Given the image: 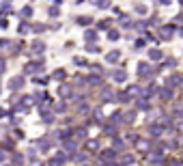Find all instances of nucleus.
I'll return each mask as SVG.
<instances>
[{
	"label": "nucleus",
	"instance_id": "1",
	"mask_svg": "<svg viewBox=\"0 0 183 166\" xmlns=\"http://www.w3.org/2000/svg\"><path fill=\"white\" fill-rule=\"evenodd\" d=\"M175 30H177V26H175V24L157 26V33H159V39H162V41H170V39H172V35H175Z\"/></svg>",
	"mask_w": 183,
	"mask_h": 166
},
{
	"label": "nucleus",
	"instance_id": "2",
	"mask_svg": "<svg viewBox=\"0 0 183 166\" xmlns=\"http://www.w3.org/2000/svg\"><path fill=\"white\" fill-rule=\"evenodd\" d=\"M136 71H138V76H140V78H146V80L153 76V69H151V65H149V63H138Z\"/></svg>",
	"mask_w": 183,
	"mask_h": 166
},
{
	"label": "nucleus",
	"instance_id": "3",
	"mask_svg": "<svg viewBox=\"0 0 183 166\" xmlns=\"http://www.w3.org/2000/svg\"><path fill=\"white\" fill-rule=\"evenodd\" d=\"M157 95H159V99H162V101H170L175 93H172V88H170V86H164V88H159V93H157Z\"/></svg>",
	"mask_w": 183,
	"mask_h": 166
},
{
	"label": "nucleus",
	"instance_id": "4",
	"mask_svg": "<svg viewBox=\"0 0 183 166\" xmlns=\"http://www.w3.org/2000/svg\"><path fill=\"white\" fill-rule=\"evenodd\" d=\"M179 84H183V76L181 74H172V76L168 78V84H166V86L172 88V86H179Z\"/></svg>",
	"mask_w": 183,
	"mask_h": 166
},
{
	"label": "nucleus",
	"instance_id": "5",
	"mask_svg": "<svg viewBox=\"0 0 183 166\" xmlns=\"http://www.w3.org/2000/svg\"><path fill=\"white\" fill-rule=\"evenodd\" d=\"M136 108L142 110V112H146V110H151V101L144 99V97H140V99H136Z\"/></svg>",
	"mask_w": 183,
	"mask_h": 166
},
{
	"label": "nucleus",
	"instance_id": "6",
	"mask_svg": "<svg viewBox=\"0 0 183 166\" xmlns=\"http://www.w3.org/2000/svg\"><path fill=\"white\" fill-rule=\"evenodd\" d=\"M149 134L157 138V136H162V134H164V127H162L159 123H151V125H149Z\"/></svg>",
	"mask_w": 183,
	"mask_h": 166
},
{
	"label": "nucleus",
	"instance_id": "7",
	"mask_svg": "<svg viewBox=\"0 0 183 166\" xmlns=\"http://www.w3.org/2000/svg\"><path fill=\"white\" fill-rule=\"evenodd\" d=\"M129 97H136V95H140L142 97V88L138 86V84H132V86H127V91H125Z\"/></svg>",
	"mask_w": 183,
	"mask_h": 166
},
{
	"label": "nucleus",
	"instance_id": "8",
	"mask_svg": "<svg viewBox=\"0 0 183 166\" xmlns=\"http://www.w3.org/2000/svg\"><path fill=\"white\" fill-rule=\"evenodd\" d=\"M119 58H121V52H119V50H112V52H108V56H106L108 63H116Z\"/></svg>",
	"mask_w": 183,
	"mask_h": 166
},
{
	"label": "nucleus",
	"instance_id": "9",
	"mask_svg": "<svg viewBox=\"0 0 183 166\" xmlns=\"http://www.w3.org/2000/svg\"><path fill=\"white\" fill-rule=\"evenodd\" d=\"M112 78H114L116 82H125V78H127V74H125L123 69H116V71L112 74Z\"/></svg>",
	"mask_w": 183,
	"mask_h": 166
},
{
	"label": "nucleus",
	"instance_id": "10",
	"mask_svg": "<svg viewBox=\"0 0 183 166\" xmlns=\"http://www.w3.org/2000/svg\"><path fill=\"white\" fill-rule=\"evenodd\" d=\"M149 58L151 61H162V52L157 47H153V50H149Z\"/></svg>",
	"mask_w": 183,
	"mask_h": 166
},
{
	"label": "nucleus",
	"instance_id": "11",
	"mask_svg": "<svg viewBox=\"0 0 183 166\" xmlns=\"http://www.w3.org/2000/svg\"><path fill=\"white\" fill-rule=\"evenodd\" d=\"M116 99H119V101H121V104H127V101H129V99H132V97H129V95H127V93H125V91H123V93H119V95H116Z\"/></svg>",
	"mask_w": 183,
	"mask_h": 166
},
{
	"label": "nucleus",
	"instance_id": "12",
	"mask_svg": "<svg viewBox=\"0 0 183 166\" xmlns=\"http://www.w3.org/2000/svg\"><path fill=\"white\" fill-rule=\"evenodd\" d=\"M93 4H97V7H99V9H108V7H110V2H108V0H91Z\"/></svg>",
	"mask_w": 183,
	"mask_h": 166
},
{
	"label": "nucleus",
	"instance_id": "13",
	"mask_svg": "<svg viewBox=\"0 0 183 166\" xmlns=\"http://www.w3.org/2000/svg\"><path fill=\"white\" fill-rule=\"evenodd\" d=\"M108 39H110V41H116V39H119V30H110V33H108Z\"/></svg>",
	"mask_w": 183,
	"mask_h": 166
},
{
	"label": "nucleus",
	"instance_id": "14",
	"mask_svg": "<svg viewBox=\"0 0 183 166\" xmlns=\"http://www.w3.org/2000/svg\"><path fill=\"white\" fill-rule=\"evenodd\" d=\"M157 22H159V17H157V15H153V17L146 22V26H157Z\"/></svg>",
	"mask_w": 183,
	"mask_h": 166
},
{
	"label": "nucleus",
	"instance_id": "15",
	"mask_svg": "<svg viewBox=\"0 0 183 166\" xmlns=\"http://www.w3.org/2000/svg\"><path fill=\"white\" fill-rule=\"evenodd\" d=\"M162 67H177V61H175V58H168V61H166Z\"/></svg>",
	"mask_w": 183,
	"mask_h": 166
},
{
	"label": "nucleus",
	"instance_id": "16",
	"mask_svg": "<svg viewBox=\"0 0 183 166\" xmlns=\"http://www.w3.org/2000/svg\"><path fill=\"white\" fill-rule=\"evenodd\" d=\"M86 39H89V41H95V39H97V33H95V30H89V33H86Z\"/></svg>",
	"mask_w": 183,
	"mask_h": 166
},
{
	"label": "nucleus",
	"instance_id": "17",
	"mask_svg": "<svg viewBox=\"0 0 183 166\" xmlns=\"http://www.w3.org/2000/svg\"><path fill=\"white\" fill-rule=\"evenodd\" d=\"M134 47H136V50H142V47H144V39H136Z\"/></svg>",
	"mask_w": 183,
	"mask_h": 166
},
{
	"label": "nucleus",
	"instance_id": "18",
	"mask_svg": "<svg viewBox=\"0 0 183 166\" xmlns=\"http://www.w3.org/2000/svg\"><path fill=\"white\" fill-rule=\"evenodd\" d=\"M110 24H112L110 20H103V22H99V28H110Z\"/></svg>",
	"mask_w": 183,
	"mask_h": 166
},
{
	"label": "nucleus",
	"instance_id": "19",
	"mask_svg": "<svg viewBox=\"0 0 183 166\" xmlns=\"http://www.w3.org/2000/svg\"><path fill=\"white\" fill-rule=\"evenodd\" d=\"M136 11L140 13V15H144V13H146V7H144V4H138V7H136Z\"/></svg>",
	"mask_w": 183,
	"mask_h": 166
},
{
	"label": "nucleus",
	"instance_id": "20",
	"mask_svg": "<svg viewBox=\"0 0 183 166\" xmlns=\"http://www.w3.org/2000/svg\"><path fill=\"white\" fill-rule=\"evenodd\" d=\"M134 26H136V30H144V26H146V22H136Z\"/></svg>",
	"mask_w": 183,
	"mask_h": 166
},
{
	"label": "nucleus",
	"instance_id": "21",
	"mask_svg": "<svg viewBox=\"0 0 183 166\" xmlns=\"http://www.w3.org/2000/svg\"><path fill=\"white\" fill-rule=\"evenodd\" d=\"M78 22H80V24H82V26H86V24H89V22H91V17H78Z\"/></svg>",
	"mask_w": 183,
	"mask_h": 166
},
{
	"label": "nucleus",
	"instance_id": "22",
	"mask_svg": "<svg viewBox=\"0 0 183 166\" xmlns=\"http://www.w3.org/2000/svg\"><path fill=\"white\" fill-rule=\"evenodd\" d=\"M123 119H125V121H127V123H132V121H134V112H127V114H125V117H123Z\"/></svg>",
	"mask_w": 183,
	"mask_h": 166
},
{
	"label": "nucleus",
	"instance_id": "23",
	"mask_svg": "<svg viewBox=\"0 0 183 166\" xmlns=\"http://www.w3.org/2000/svg\"><path fill=\"white\" fill-rule=\"evenodd\" d=\"M157 2H159V4H164V7H166V4H170V2H172V0H157Z\"/></svg>",
	"mask_w": 183,
	"mask_h": 166
},
{
	"label": "nucleus",
	"instance_id": "24",
	"mask_svg": "<svg viewBox=\"0 0 183 166\" xmlns=\"http://www.w3.org/2000/svg\"><path fill=\"white\" fill-rule=\"evenodd\" d=\"M179 132H181V134H183V121H181V123H179Z\"/></svg>",
	"mask_w": 183,
	"mask_h": 166
},
{
	"label": "nucleus",
	"instance_id": "25",
	"mask_svg": "<svg viewBox=\"0 0 183 166\" xmlns=\"http://www.w3.org/2000/svg\"><path fill=\"white\" fill-rule=\"evenodd\" d=\"M179 2H181V4H183V0H179Z\"/></svg>",
	"mask_w": 183,
	"mask_h": 166
}]
</instances>
